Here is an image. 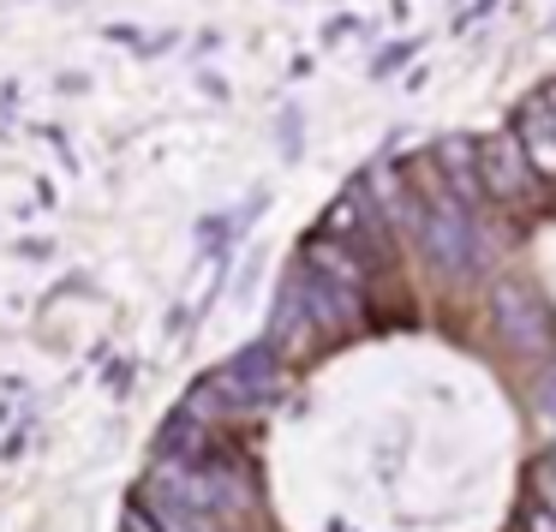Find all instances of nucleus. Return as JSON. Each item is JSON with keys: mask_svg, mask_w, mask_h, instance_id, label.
<instances>
[{"mask_svg": "<svg viewBox=\"0 0 556 532\" xmlns=\"http://www.w3.org/2000/svg\"><path fill=\"white\" fill-rule=\"evenodd\" d=\"M520 138H527L532 168L556 174V121H551V114H527V121H520Z\"/></svg>", "mask_w": 556, "mask_h": 532, "instance_id": "obj_1", "label": "nucleus"}]
</instances>
